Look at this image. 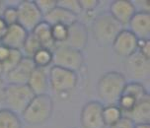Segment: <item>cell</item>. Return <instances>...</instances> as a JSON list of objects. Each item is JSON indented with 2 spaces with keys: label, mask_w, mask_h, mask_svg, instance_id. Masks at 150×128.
<instances>
[{
  "label": "cell",
  "mask_w": 150,
  "mask_h": 128,
  "mask_svg": "<svg viewBox=\"0 0 150 128\" xmlns=\"http://www.w3.org/2000/svg\"><path fill=\"white\" fill-rule=\"evenodd\" d=\"M134 124H147L150 122V98L149 96L136 103L129 113L124 114Z\"/></svg>",
  "instance_id": "17"
},
{
  "label": "cell",
  "mask_w": 150,
  "mask_h": 128,
  "mask_svg": "<svg viewBox=\"0 0 150 128\" xmlns=\"http://www.w3.org/2000/svg\"><path fill=\"white\" fill-rule=\"evenodd\" d=\"M104 105L99 101H90L82 106L80 113V123L82 128H104Z\"/></svg>",
  "instance_id": "8"
},
{
  "label": "cell",
  "mask_w": 150,
  "mask_h": 128,
  "mask_svg": "<svg viewBox=\"0 0 150 128\" xmlns=\"http://www.w3.org/2000/svg\"><path fill=\"white\" fill-rule=\"evenodd\" d=\"M7 29H8L7 24L4 22L1 17H0V41L4 38L5 34H6V32H7Z\"/></svg>",
  "instance_id": "36"
},
{
  "label": "cell",
  "mask_w": 150,
  "mask_h": 128,
  "mask_svg": "<svg viewBox=\"0 0 150 128\" xmlns=\"http://www.w3.org/2000/svg\"><path fill=\"white\" fill-rule=\"evenodd\" d=\"M109 13L120 25H128L131 18L136 13L132 1L129 0H114L110 3Z\"/></svg>",
  "instance_id": "13"
},
{
  "label": "cell",
  "mask_w": 150,
  "mask_h": 128,
  "mask_svg": "<svg viewBox=\"0 0 150 128\" xmlns=\"http://www.w3.org/2000/svg\"><path fill=\"white\" fill-rule=\"evenodd\" d=\"M52 36L56 45H61L65 42L68 37V27L64 25L52 26Z\"/></svg>",
  "instance_id": "26"
},
{
  "label": "cell",
  "mask_w": 150,
  "mask_h": 128,
  "mask_svg": "<svg viewBox=\"0 0 150 128\" xmlns=\"http://www.w3.org/2000/svg\"><path fill=\"white\" fill-rule=\"evenodd\" d=\"M57 6L78 16L82 12L79 0H57Z\"/></svg>",
  "instance_id": "29"
},
{
  "label": "cell",
  "mask_w": 150,
  "mask_h": 128,
  "mask_svg": "<svg viewBox=\"0 0 150 128\" xmlns=\"http://www.w3.org/2000/svg\"><path fill=\"white\" fill-rule=\"evenodd\" d=\"M54 66L76 72L82 68L84 64V54L82 51L64 45H56L52 50Z\"/></svg>",
  "instance_id": "6"
},
{
  "label": "cell",
  "mask_w": 150,
  "mask_h": 128,
  "mask_svg": "<svg viewBox=\"0 0 150 128\" xmlns=\"http://www.w3.org/2000/svg\"><path fill=\"white\" fill-rule=\"evenodd\" d=\"M35 97L28 85L6 84L3 92V102L7 109L16 114H22Z\"/></svg>",
  "instance_id": "4"
},
{
  "label": "cell",
  "mask_w": 150,
  "mask_h": 128,
  "mask_svg": "<svg viewBox=\"0 0 150 128\" xmlns=\"http://www.w3.org/2000/svg\"><path fill=\"white\" fill-rule=\"evenodd\" d=\"M137 51L146 57L147 59H150V41H138V49Z\"/></svg>",
  "instance_id": "32"
},
{
  "label": "cell",
  "mask_w": 150,
  "mask_h": 128,
  "mask_svg": "<svg viewBox=\"0 0 150 128\" xmlns=\"http://www.w3.org/2000/svg\"><path fill=\"white\" fill-rule=\"evenodd\" d=\"M112 46L116 54L127 58L137 51L138 39L131 32L124 29L112 41Z\"/></svg>",
  "instance_id": "10"
},
{
  "label": "cell",
  "mask_w": 150,
  "mask_h": 128,
  "mask_svg": "<svg viewBox=\"0 0 150 128\" xmlns=\"http://www.w3.org/2000/svg\"><path fill=\"white\" fill-rule=\"evenodd\" d=\"M136 103H137V101H136L135 98H133L132 97H130V96H128V95L122 94L120 96L117 105L120 108V110L122 111V113L125 114V113H129L131 109L134 108Z\"/></svg>",
  "instance_id": "28"
},
{
  "label": "cell",
  "mask_w": 150,
  "mask_h": 128,
  "mask_svg": "<svg viewBox=\"0 0 150 128\" xmlns=\"http://www.w3.org/2000/svg\"><path fill=\"white\" fill-rule=\"evenodd\" d=\"M27 85L35 96L47 94L50 87L49 69L36 67L32 72Z\"/></svg>",
  "instance_id": "16"
},
{
  "label": "cell",
  "mask_w": 150,
  "mask_h": 128,
  "mask_svg": "<svg viewBox=\"0 0 150 128\" xmlns=\"http://www.w3.org/2000/svg\"><path fill=\"white\" fill-rule=\"evenodd\" d=\"M0 128H23L20 116L7 108L0 109Z\"/></svg>",
  "instance_id": "21"
},
{
  "label": "cell",
  "mask_w": 150,
  "mask_h": 128,
  "mask_svg": "<svg viewBox=\"0 0 150 128\" xmlns=\"http://www.w3.org/2000/svg\"><path fill=\"white\" fill-rule=\"evenodd\" d=\"M125 71L133 81L144 80L149 77L150 59H147L138 51L133 53L125 61Z\"/></svg>",
  "instance_id": "9"
},
{
  "label": "cell",
  "mask_w": 150,
  "mask_h": 128,
  "mask_svg": "<svg viewBox=\"0 0 150 128\" xmlns=\"http://www.w3.org/2000/svg\"><path fill=\"white\" fill-rule=\"evenodd\" d=\"M111 128H115V127H111Z\"/></svg>",
  "instance_id": "41"
},
{
  "label": "cell",
  "mask_w": 150,
  "mask_h": 128,
  "mask_svg": "<svg viewBox=\"0 0 150 128\" xmlns=\"http://www.w3.org/2000/svg\"><path fill=\"white\" fill-rule=\"evenodd\" d=\"M99 4L100 1L98 0H79V5L82 12H93L99 6Z\"/></svg>",
  "instance_id": "31"
},
{
  "label": "cell",
  "mask_w": 150,
  "mask_h": 128,
  "mask_svg": "<svg viewBox=\"0 0 150 128\" xmlns=\"http://www.w3.org/2000/svg\"><path fill=\"white\" fill-rule=\"evenodd\" d=\"M124 116L117 105H104L103 108V120L105 126L114 127Z\"/></svg>",
  "instance_id": "20"
},
{
  "label": "cell",
  "mask_w": 150,
  "mask_h": 128,
  "mask_svg": "<svg viewBox=\"0 0 150 128\" xmlns=\"http://www.w3.org/2000/svg\"><path fill=\"white\" fill-rule=\"evenodd\" d=\"M134 128H150V123H147V124H135Z\"/></svg>",
  "instance_id": "38"
},
{
  "label": "cell",
  "mask_w": 150,
  "mask_h": 128,
  "mask_svg": "<svg viewBox=\"0 0 150 128\" xmlns=\"http://www.w3.org/2000/svg\"><path fill=\"white\" fill-rule=\"evenodd\" d=\"M87 44H88L87 27L85 24H83L78 20L77 22L72 24L70 27H68L67 39L61 45L68 46L71 47V49L82 51L86 47Z\"/></svg>",
  "instance_id": "11"
},
{
  "label": "cell",
  "mask_w": 150,
  "mask_h": 128,
  "mask_svg": "<svg viewBox=\"0 0 150 128\" xmlns=\"http://www.w3.org/2000/svg\"><path fill=\"white\" fill-rule=\"evenodd\" d=\"M35 3L42 15L45 17L57 6V0H35Z\"/></svg>",
  "instance_id": "30"
},
{
  "label": "cell",
  "mask_w": 150,
  "mask_h": 128,
  "mask_svg": "<svg viewBox=\"0 0 150 128\" xmlns=\"http://www.w3.org/2000/svg\"><path fill=\"white\" fill-rule=\"evenodd\" d=\"M53 113V101L47 94L35 96L25 110L22 118L28 125H42L52 117Z\"/></svg>",
  "instance_id": "3"
},
{
  "label": "cell",
  "mask_w": 150,
  "mask_h": 128,
  "mask_svg": "<svg viewBox=\"0 0 150 128\" xmlns=\"http://www.w3.org/2000/svg\"><path fill=\"white\" fill-rule=\"evenodd\" d=\"M31 33L38 39L42 47L52 50L55 47V42L53 41L52 36V26L45 21H42L39 25L35 27V29Z\"/></svg>",
  "instance_id": "19"
},
{
  "label": "cell",
  "mask_w": 150,
  "mask_h": 128,
  "mask_svg": "<svg viewBox=\"0 0 150 128\" xmlns=\"http://www.w3.org/2000/svg\"><path fill=\"white\" fill-rule=\"evenodd\" d=\"M5 84L3 79L0 78V102H3V92H4V88H5Z\"/></svg>",
  "instance_id": "37"
},
{
  "label": "cell",
  "mask_w": 150,
  "mask_h": 128,
  "mask_svg": "<svg viewBox=\"0 0 150 128\" xmlns=\"http://www.w3.org/2000/svg\"><path fill=\"white\" fill-rule=\"evenodd\" d=\"M35 68L36 67H35L32 58L24 57L15 68L4 74L7 84L27 85L28 80Z\"/></svg>",
  "instance_id": "12"
},
{
  "label": "cell",
  "mask_w": 150,
  "mask_h": 128,
  "mask_svg": "<svg viewBox=\"0 0 150 128\" xmlns=\"http://www.w3.org/2000/svg\"><path fill=\"white\" fill-rule=\"evenodd\" d=\"M18 12V24L29 33L44 21V16L38 9L35 0H23L16 6Z\"/></svg>",
  "instance_id": "7"
},
{
  "label": "cell",
  "mask_w": 150,
  "mask_h": 128,
  "mask_svg": "<svg viewBox=\"0 0 150 128\" xmlns=\"http://www.w3.org/2000/svg\"><path fill=\"white\" fill-rule=\"evenodd\" d=\"M40 49H42V46H41V44H40V42L38 41V39L36 38H35L33 34L29 33L28 38H27L25 44H24L22 49H21V51L23 52L24 56H25V57H29V58H32V57H33V55Z\"/></svg>",
  "instance_id": "24"
},
{
  "label": "cell",
  "mask_w": 150,
  "mask_h": 128,
  "mask_svg": "<svg viewBox=\"0 0 150 128\" xmlns=\"http://www.w3.org/2000/svg\"><path fill=\"white\" fill-rule=\"evenodd\" d=\"M29 32L25 30L19 24L9 26L4 38L0 41V44L6 45L10 49H19L21 50L28 38Z\"/></svg>",
  "instance_id": "15"
},
{
  "label": "cell",
  "mask_w": 150,
  "mask_h": 128,
  "mask_svg": "<svg viewBox=\"0 0 150 128\" xmlns=\"http://www.w3.org/2000/svg\"><path fill=\"white\" fill-rule=\"evenodd\" d=\"M0 7H1V1H0Z\"/></svg>",
  "instance_id": "40"
},
{
  "label": "cell",
  "mask_w": 150,
  "mask_h": 128,
  "mask_svg": "<svg viewBox=\"0 0 150 128\" xmlns=\"http://www.w3.org/2000/svg\"><path fill=\"white\" fill-rule=\"evenodd\" d=\"M25 57L23 54V52L19 49H11L10 51L9 56L6 60L2 63V66H3V71L4 74H6L7 72L11 71L13 68H15L16 66L18 65L19 63L21 62V60Z\"/></svg>",
  "instance_id": "25"
},
{
  "label": "cell",
  "mask_w": 150,
  "mask_h": 128,
  "mask_svg": "<svg viewBox=\"0 0 150 128\" xmlns=\"http://www.w3.org/2000/svg\"><path fill=\"white\" fill-rule=\"evenodd\" d=\"M134 123L127 118V116H122V118L115 125V128H134Z\"/></svg>",
  "instance_id": "34"
},
{
  "label": "cell",
  "mask_w": 150,
  "mask_h": 128,
  "mask_svg": "<svg viewBox=\"0 0 150 128\" xmlns=\"http://www.w3.org/2000/svg\"><path fill=\"white\" fill-rule=\"evenodd\" d=\"M122 94L130 96L133 98H135L137 102L149 96V94L147 93V90L144 87V85L139 81L127 82Z\"/></svg>",
  "instance_id": "22"
},
{
  "label": "cell",
  "mask_w": 150,
  "mask_h": 128,
  "mask_svg": "<svg viewBox=\"0 0 150 128\" xmlns=\"http://www.w3.org/2000/svg\"><path fill=\"white\" fill-rule=\"evenodd\" d=\"M131 32L138 41H147L150 39V13L136 12L128 23Z\"/></svg>",
  "instance_id": "14"
},
{
  "label": "cell",
  "mask_w": 150,
  "mask_h": 128,
  "mask_svg": "<svg viewBox=\"0 0 150 128\" xmlns=\"http://www.w3.org/2000/svg\"><path fill=\"white\" fill-rule=\"evenodd\" d=\"M0 17L7 24V26H12L15 24H18V12L16 6H7L2 11V14Z\"/></svg>",
  "instance_id": "27"
},
{
  "label": "cell",
  "mask_w": 150,
  "mask_h": 128,
  "mask_svg": "<svg viewBox=\"0 0 150 128\" xmlns=\"http://www.w3.org/2000/svg\"><path fill=\"white\" fill-rule=\"evenodd\" d=\"M2 75H4V71H3V66H2V63L0 62V78L2 77Z\"/></svg>",
  "instance_id": "39"
},
{
  "label": "cell",
  "mask_w": 150,
  "mask_h": 128,
  "mask_svg": "<svg viewBox=\"0 0 150 128\" xmlns=\"http://www.w3.org/2000/svg\"><path fill=\"white\" fill-rule=\"evenodd\" d=\"M127 78L117 71H108L100 77L97 84V92L103 105H117L122 95Z\"/></svg>",
  "instance_id": "1"
},
{
  "label": "cell",
  "mask_w": 150,
  "mask_h": 128,
  "mask_svg": "<svg viewBox=\"0 0 150 128\" xmlns=\"http://www.w3.org/2000/svg\"><path fill=\"white\" fill-rule=\"evenodd\" d=\"M35 67L37 68H49L52 64L53 54L52 50L49 49H40L32 57Z\"/></svg>",
  "instance_id": "23"
},
{
  "label": "cell",
  "mask_w": 150,
  "mask_h": 128,
  "mask_svg": "<svg viewBox=\"0 0 150 128\" xmlns=\"http://www.w3.org/2000/svg\"><path fill=\"white\" fill-rule=\"evenodd\" d=\"M10 51H11V49H10L9 47H7L6 45L0 44V62L3 63L4 61L7 59L10 54Z\"/></svg>",
  "instance_id": "35"
},
{
  "label": "cell",
  "mask_w": 150,
  "mask_h": 128,
  "mask_svg": "<svg viewBox=\"0 0 150 128\" xmlns=\"http://www.w3.org/2000/svg\"><path fill=\"white\" fill-rule=\"evenodd\" d=\"M50 87L56 94H65L73 91L78 84L76 72L52 65L49 69Z\"/></svg>",
  "instance_id": "5"
},
{
  "label": "cell",
  "mask_w": 150,
  "mask_h": 128,
  "mask_svg": "<svg viewBox=\"0 0 150 128\" xmlns=\"http://www.w3.org/2000/svg\"><path fill=\"white\" fill-rule=\"evenodd\" d=\"M44 21L49 23L50 26L53 25H64L70 27L72 24L78 21V16L67 11L61 7L56 6L52 11L44 17Z\"/></svg>",
  "instance_id": "18"
},
{
  "label": "cell",
  "mask_w": 150,
  "mask_h": 128,
  "mask_svg": "<svg viewBox=\"0 0 150 128\" xmlns=\"http://www.w3.org/2000/svg\"><path fill=\"white\" fill-rule=\"evenodd\" d=\"M124 30L120 25L109 12L101 13L94 19L91 27L93 38L100 45H112L117 36Z\"/></svg>",
  "instance_id": "2"
},
{
  "label": "cell",
  "mask_w": 150,
  "mask_h": 128,
  "mask_svg": "<svg viewBox=\"0 0 150 128\" xmlns=\"http://www.w3.org/2000/svg\"><path fill=\"white\" fill-rule=\"evenodd\" d=\"M136 12H150V2L149 1H143V0H136V1H132Z\"/></svg>",
  "instance_id": "33"
}]
</instances>
